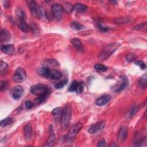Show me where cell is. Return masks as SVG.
Here are the masks:
<instances>
[{
  "mask_svg": "<svg viewBox=\"0 0 147 147\" xmlns=\"http://www.w3.org/2000/svg\"><path fill=\"white\" fill-rule=\"evenodd\" d=\"M120 47V44L117 42H112L109 44L104 47V48L100 51L98 59L100 61H104L107 60L115 51Z\"/></svg>",
  "mask_w": 147,
  "mask_h": 147,
  "instance_id": "1",
  "label": "cell"
},
{
  "mask_svg": "<svg viewBox=\"0 0 147 147\" xmlns=\"http://www.w3.org/2000/svg\"><path fill=\"white\" fill-rule=\"evenodd\" d=\"M71 116V109L69 105H66L63 108L60 117V126L62 130H65L68 127Z\"/></svg>",
  "mask_w": 147,
  "mask_h": 147,
  "instance_id": "2",
  "label": "cell"
},
{
  "mask_svg": "<svg viewBox=\"0 0 147 147\" xmlns=\"http://www.w3.org/2000/svg\"><path fill=\"white\" fill-rule=\"evenodd\" d=\"M83 127V125L81 123H76L73 125L69 129L67 135L65 138V140L67 143H71L75 140L76 136L80 131Z\"/></svg>",
  "mask_w": 147,
  "mask_h": 147,
  "instance_id": "3",
  "label": "cell"
},
{
  "mask_svg": "<svg viewBox=\"0 0 147 147\" xmlns=\"http://www.w3.org/2000/svg\"><path fill=\"white\" fill-rule=\"evenodd\" d=\"M119 79L120 80L111 87L112 91L116 93L120 92L125 90L129 83L128 79L125 75L120 76Z\"/></svg>",
  "mask_w": 147,
  "mask_h": 147,
  "instance_id": "4",
  "label": "cell"
},
{
  "mask_svg": "<svg viewBox=\"0 0 147 147\" xmlns=\"http://www.w3.org/2000/svg\"><path fill=\"white\" fill-rule=\"evenodd\" d=\"M30 92L37 96L48 95L49 91L48 87L42 84H37L32 86L30 89Z\"/></svg>",
  "mask_w": 147,
  "mask_h": 147,
  "instance_id": "5",
  "label": "cell"
},
{
  "mask_svg": "<svg viewBox=\"0 0 147 147\" xmlns=\"http://www.w3.org/2000/svg\"><path fill=\"white\" fill-rule=\"evenodd\" d=\"M63 11V8L60 4L58 3H55L52 5V13L53 17L54 18L55 20H56L57 21H60L62 17Z\"/></svg>",
  "mask_w": 147,
  "mask_h": 147,
  "instance_id": "6",
  "label": "cell"
},
{
  "mask_svg": "<svg viewBox=\"0 0 147 147\" xmlns=\"http://www.w3.org/2000/svg\"><path fill=\"white\" fill-rule=\"evenodd\" d=\"M26 78L25 71L22 68H18L13 76V80L16 83H21L24 82Z\"/></svg>",
  "mask_w": 147,
  "mask_h": 147,
  "instance_id": "7",
  "label": "cell"
},
{
  "mask_svg": "<svg viewBox=\"0 0 147 147\" xmlns=\"http://www.w3.org/2000/svg\"><path fill=\"white\" fill-rule=\"evenodd\" d=\"M105 126V122L103 121H100L95 123L94 125H92L88 129V133L91 134H94L96 133L97 132L102 130Z\"/></svg>",
  "mask_w": 147,
  "mask_h": 147,
  "instance_id": "8",
  "label": "cell"
},
{
  "mask_svg": "<svg viewBox=\"0 0 147 147\" xmlns=\"http://www.w3.org/2000/svg\"><path fill=\"white\" fill-rule=\"evenodd\" d=\"M127 129L126 126H122L119 129L118 135H117V139L119 142H123L127 137Z\"/></svg>",
  "mask_w": 147,
  "mask_h": 147,
  "instance_id": "9",
  "label": "cell"
},
{
  "mask_svg": "<svg viewBox=\"0 0 147 147\" xmlns=\"http://www.w3.org/2000/svg\"><path fill=\"white\" fill-rule=\"evenodd\" d=\"M111 99V97L109 95H104L98 98L95 101V104L98 106H102L103 105L108 103L110 100Z\"/></svg>",
  "mask_w": 147,
  "mask_h": 147,
  "instance_id": "10",
  "label": "cell"
},
{
  "mask_svg": "<svg viewBox=\"0 0 147 147\" xmlns=\"http://www.w3.org/2000/svg\"><path fill=\"white\" fill-rule=\"evenodd\" d=\"M24 92V89L21 86H16L12 91V96L14 99L18 100L21 97Z\"/></svg>",
  "mask_w": 147,
  "mask_h": 147,
  "instance_id": "11",
  "label": "cell"
},
{
  "mask_svg": "<svg viewBox=\"0 0 147 147\" xmlns=\"http://www.w3.org/2000/svg\"><path fill=\"white\" fill-rule=\"evenodd\" d=\"M62 77V73L56 69H50L49 72L47 76V78L52 79V80H57Z\"/></svg>",
  "mask_w": 147,
  "mask_h": 147,
  "instance_id": "12",
  "label": "cell"
},
{
  "mask_svg": "<svg viewBox=\"0 0 147 147\" xmlns=\"http://www.w3.org/2000/svg\"><path fill=\"white\" fill-rule=\"evenodd\" d=\"M36 17L41 20H45L47 19V13L45 9L42 6H38L37 7Z\"/></svg>",
  "mask_w": 147,
  "mask_h": 147,
  "instance_id": "13",
  "label": "cell"
},
{
  "mask_svg": "<svg viewBox=\"0 0 147 147\" xmlns=\"http://www.w3.org/2000/svg\"><path fill=\"white\" fill-rule=\"evenodd\" d=\"M71 43L79 52H83L84 51V47L82 42L79 38H74L71 40Z\"/></svg>",
  "mask_w": 147,
  "mask_h": 147,
  "instance_id": "14",
  "label": "cell"
},
{
  "mask_svg": "<svg viewBox=\"0 0 147 147\" xmlns=\"http://www.w3.org/2000/svg\"><path fill=\"white\" fill-rule=\"evenodd\" d=\"M1 49L2 52L7 55H13L15 52V48L11 44L3 45L1 46Z\"/></svg>",
  "mask_w": 147,
  "mask_h": 147,
  "instance_id": "15",
  "label": "cell"
},
{
  "mask_svg": "<svg viewBox=\"0 0 147 147\" xmlns=\"http://www.w3.org/2000/svg\"><path fill=\"white\" fill-rule=\"evenodd\" d=\"M24 133L26 140H30L32 137V126L30 124H26L24 127Z\"/></svg>",
  "mask_w": 147,
  "mask_h": 147,
  "instance_id": "16",
  "label": "cell"
},
{
  "mask_svg": "<svg viewBox=\"0 0 147 147\" xmlns=\"http://www.w3.org/2000/svg\"><path fill=\"white\" fill-rule=\"evenodd\" d=\"M11 35L10 32L6 29H3L0 34V41L1 42H7L10 40Z\"/></svg>",
  "mask_w": 147,
  "mask_h": 147,
  "instance_id": "17",
  "label": "cell"
},
{
  "mask_svg": "<svg viewBox=\"0 0 147 147\" xmlns=\"http://www.w3.org/2000/svg\"><path fill=\"white\" fill-rule=\"evenodd\" d=\"M16 23H17L19 29L21 30H22V32H28L29 31L30 27L26 24V21H22V20H16Z\"/></svg>",
  "mask_w": 147,
  "mask_h": 147,
  "instance_id": "18",
  "label": "cell"
},
{
  "mask_svg": "<svg viewBox=\"0 0 147 147\" xmlns=\"http://www.w3.org/2000/svg\"><path fill=\"white\" fill-rule=\"evenodd\" d=\"M16 14L17 17V20H22L24 21H26V16L24 11L20 7L17 8V9L16 10Z\"/></svg>",
  "mask_w": 147,
  "mask_h": 147,
  "instance_id": "19",
  "label": "cell"
},
{
  "mask_svg": "<svg viewBox=\"0 0 147 147\" xmlns=\"http://www.w3.org/2000/svg\"><path fill=\"white\" fill-rule=\"evenodd\" d=\"M137 84L141 88L145 89L146 88L147 85V76L146 74H145L143 75L138 80Z\"/></svg>",
  "mask_w": 147,
  "mask_h": 147,
  "instance_id": "20",
  "label": "cell"
},
{
  "mask_svg": "<svg viewBox=\"0 0 147 147\" xmlns=\"http://www.w3.org/2000/svg\"><path fill=\"white\" fill-rule=\"evenodd\" d=\"M27 5L29 8V10L32 13L34 16H36V10H37V6L36 3L34 1H28Z\"/></svg>",
  "mask_w": 147,
  "mask_h": 147,
  "instance_id": "21",
  "label": "cell"
},
{
  "mask_svg": "<svg viewBox=\"0 0 147 147\" xmlns=\"http://www.w3.org/2000/svg\"><path fill=\"white\" fill-rule=\"evenodd\" d=\"M49 69L50 68H49L47 67H38L36 69V72L39 75L47 78V76L49 72Z\"/></svg>",
  "mask_w": 147,
  "mask_h": 147,
  "instance_id": "22",
  "label": "cell"
},
{
  "mask_svg": "<svg viewBox=\"0 0 147 147\" xmlns=\"http://www.w3.org/2000/svg\"><path fill=\"white\" fill-rule=\"evenodd\" d=\"M63 109L62 107H56L53 109L52 111V114L55 120H58L59 118L60 119V117L63 112Z\"/></svg>",
  "mask_w": 147,
  "mask_h": 147,
  "instance_id": "23",
  "label": "cell"
},
{
  "mask_svg": "<svg viewBox=\"0 0 147 147\" xmlns=\"http://www.w3.org/2000/svg\"><path fill=\"white\" fill-rule=\"evenodd\" d=\"M87 6L80 3H76L73 7V9L78 13H83L85 11L87 10Z\"/></svg>",
  "mask_w": 147,
  "mask_h": 147,
  "instance_id": "24",
  "label": "cell"
},
{
  "mask_svg": "<svg viewBox=\"0 0 147 147\" xmlns=\"http://www.w3.org/2000/svg\"><path fill=\"white\" fill-rule=\"evenodd\" d=\"M56 140V136L54 134L52 133L49 135L48 137V138L47 141L45 142V144L44 145V146H47V147H51L53 146Z\"/></svg>",
  "mask_w": 147,
  "mask_h": 147,
  "instance_id": "25",
  "label": "cell"
},
{
  "mask_svg": "<svg viewBox=\"0 0 147 147\" xmlns=\"http://www.w3.org/2000/svg\"><path fill=\"white\" fill-rule=\"evenodd\" d=\"M70 26L71 27V28L72 29L75 30H82L84 28V25H83L82 24H80V22L76 21H72L70 24Z\"/></svg>",
  "mask_w": 147,
  "mask_h": 147,
  "instance_id": "26",
  "label": "cell"
},
{
  "mask_svg": "<svg viewBox=\"0 0 147 147\" xmlns=\"http://www.w3.org/2000/svg\"><path fill=\"white\" fill-rule=\"evenodd\" d=\"M13 121H14L13 118H10V117H7V118H6L2 120L1 121L0 125L2 127H5V126L11 125L13 122Z\"/></svg>",
  "mask_w": 147,
  "mask_h": 147,
  "instance_id": "27",
  "label": "cell"
},
{
  "mask_svg": "<svg viewBox=\"0 0 147 147\" xmlns=\"http://www.w3.org/2000/svg\"><path fill=\"white\" fill-rule=\"evenodd\" d=\"M94 69L98 72L102 73L106 71L107 69V67L106 65H104L101 64H96L94 65Z\"/></svg>",
  "mask_w": 147,
  "mask_h": 147,
  "instance_id": "28",
  "label": "cell"
},
{
  "mask_svg": "<svg viewBox=\"0 0 147 147\" xmlns=\"http://www.w3.org/2000/svg\"><path fill=\"white\" fill-rule=\"evenodd\" d=\"M138 111V107L137 106H133L129 111L127 114V117L128 119H131L132 118L135 114L137 113Z\"/></svg>",
  "mask_w": 147,
  "mask_h": 147,
  "instance_id": "29",
  "label": "cell"
},
{
  "mask_svg": "<svg viewBox=\"0 0 147 147\" xmlns=\"http://www.w3.org/2000/svg\"><path fill=\"white\" fill-rule=\"evenodd\" d=\"M68 80L67 79H63L59 82H57V83H56L55 84V87L56 89H61L64 86H65L67 84Z\"/></svg>",
  "mask_w": 147,
  "mask_h": 147,
  "instance_id": "30",
  "label": "cell"
},
{
  "mask_svg": "<svg viewBox=\"0 0 147 147\" xmlns=\"http://www.w3.org/2000/svg\"><path fill=\"white\" fill-rule=\"evenodd\" d=\"M78 82L76 81V80H74L71 84H70L68 90L70 92H73V91H76V88H77V87H78Z\"/></svg>",
  "mask_w": 147,
  "mask_h": 147,
  "instance_id": "31",
  "label": "cell"
},
{
  "mask_svg": "<svg viewBox=\"0 0 147 147\" xmlns=\"http://www.w3.org/2000/svg\"><path fill=\"white\" fill-rule=\"evenodd\" d=\"M7 64L6 63L3 62V61H1L0 63V71L1 75L4 74L5 71L7 70Z\"/></svg>",
  "mask_w": 147,
  "mask_h": 147,
  "instance_id": "32",
  "label": "cell"
},
{
  "mask_svg": "<svg viewBox=\"0 0 147 147\" xmlns=\"http://www.w3.org/2000/svg\"><path fill=\"white\" fill-rule=\"evenodd\" d=\"M47 95H41V96H38V97L35 99L34 102L37 105H40L46 99Z\"/></svg>",
  "mask_w": 147,
  "mask_h": 147,
  "instance_id": "33",
  "label": "cell"
},
{
  "mask_svg": "<svg viewBox=\"0 0 147 147\" xmlns=\"http://www.w3.org/2000/svg\"><path fill=\"white\" fill-rule=\"evenodd\" d=\"M136 56L133 53H129L126 56V59L127 61H129V62L134 61L136 59Z\"/></svg>",
  "mask_w": 147,
  "mask_h": 147,
  "instance_id": "34",
  "label": "cell"
},
{
  "mask_svg": "<svg viewBox=\"0 0 147 147\" xmlns=\"http://www.w3.org/2000/svg\"><path fill=\"white\" fill-rule=\"evenodd\" d=\"M135 64L137 65H138L141 69H145L146 68V64L144 63V61L142 60H137L135 61Z\"/></svg>",
  "mask_w": 147,
  "mask_h": 147,
  "instance_id": "35",
  "label": "cell"
},
{
  "mask_svg": "<svg viewBox=\"0 0 147 147\" xmlns=\"http://www.w3.org/2000/svg\"><path fill=\"white\" fill-rule=\"evenodd\" d=\"M96 26L100 32H102L103 33H106V32H107L108 31V28L105 27V26H103L102 25H101V24H100L99 23H97L96 24Z\"/></svg>",
  "mask_w": 147,
  "mask_h": 147,
  "instance_id": "36",
  "label": "cell"
},
{
  "mask_svg": "<svg viewBox=\"0 0 147 147\" xmlns=\"http://www.w3.org/2000/svg\"><path fill=\"white\" fill-rule=\"evenodd\" d=\"M73 7L70 3H65L64 5V7H63V10H65L67 12H71L74 9Z\"/></svg>",
  "mask_w": 147,
  "mask_h": 147,
  "instance_id": "37",
  "label": "cell"
},
{
  "mask_svg": "<svg viewBox=\"0 0 147 147\" xmlns=\"http://www.w3.org/2000/svg\"><path fill=\"white\" fill-rule=\"evenodd\" d=\"M83 88H84L83 83V82H79L77 88H76V92L78 94H80L83 91Z\"/></svg>",
  "mask_w": 147,
  "mask_h": 147,
  "instance_id": "38",
  "label": "cell"
},
{
  "mask_svg": "<svg viewBox=\"0 0 147 147\" xmlns=\"http://www.w3.org/2000/svg\"><path fill=\"white\" fill-rule=\"evenodd\" d=\"M144 28H145V29L146 28V22L142 23V24L138 25L134 27V29L136 30H142V29L143 30Z\"/></svg>",
  "mask_w": 147,
  "mask_h": 147,
  "instance_id": "39",
  "label": "cell"
},
{
  "mask_svg": "<svg viewBox=\"0 0 147 147\" xmlns=\"http://www.w3.org/2000/svg\"><path fill=\"white\" fill-rule=\"evenodd\" d=\"M7 85V82L6 80H2L1 83V91L2 92L5 91Z\"/></svg>",
  "mask_w": 147,
  "mask_h": 147,
  "instance_id": "40",
  "label": "cell"
},
{
  "mask_svg": "<svg viewBox=\"0 0 147 147\" xmlns=\"http://www.w3.org/2000/svg\"><path fill=\"white\" fill-rule=\"evenodd\" d=\"M25 106L27 109H31L33 107V103L30 100H26L25 102Z\"/></svg>",
  "mask_w": 147,
  "mask_h": 147,
  "instance_id": "41",
  "label": "cell"
},
{
  "mask_svg": "<svg viewBox=\"0 0 147 147\" xmlns=\"http://www.w3.org/2000/svg\"><path fill=\"white\" fill-rule=\"evenodd\" d=\"M106 145V141L104 139H102V140H100L99 141H98V147H102V146H105Z\"/></svg>",
  "mask_w": 147,
  "mask_h": 147,
  "instance_id": "42",
  "label": "cell"
},
{
  "mask_svg": "<svg viewBox=\"0 0 147 147\" xmlns=\"http://www.w3.org/2000/svg\"><path fill=\"white\" fill-rule=\"evenodd\" d=\"M4 6H5L6 7H7V8L9 7H10V2H9V1H5V5H4Z\"/></svg>",
  "mask_w": 147,
  "mask_h": 147,
  "instance_id": "43",
  "label": "cell"
},
{
  "mask_svg": "<svg viewBox=\"0 0 147 147\" xmlns=\"http://www.w3.org/2000/svg\"><path fill=\"white\" fill-rule=\"evenodd\" d=\"M110 2H111V3H114V4H115V3H117V2H116V1H110Z\"/></svg>",
  "mask_w": 147,
  "mask_h": 147,
  "instance_id": "44",
  "label": "cell"
},
{
  "mask_svg": "<svg viewBox=\"0 0 147 147\" xmlns=\"http://www.w3.org/2000/svg\"><path fill=\"white\" fill-rule=\"evenodd\" d=\"M110 146H117V145H116V144H114L110 145Z\"/></svg>",
  "mask_w": 147,
  "mask_h": 147,
  "instance_id": "45",
  "label": "cell"
}]
</instances>
